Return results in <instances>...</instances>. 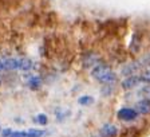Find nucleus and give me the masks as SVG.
<instances>
[{
  "label": "nucleus",
  "instance_id": "a211bd4d",
  "mask_svg": "<svg viewBox=\"0 0 150 137\" xmlns=\"http://www.w3.org/2000/svg\"><path fill=\"white\" fill-rule=\"evenodd\" d=\"M1 129H3V126H1V124H0V132H1Z\"/></svg>",
  "mask_w": 150,
  "mask_h": 137
},
{
  "label": "nucleus",
  "instance_id": "f8f14e48",
  "mask_svg": "<svg viewBox=\"0 0 150 137\" xmlns=\"http://www.w3.org/2000/svg\"><path fill=\"white\" fill-rule=\"evenodd\" d=\"M32 122H34L36 126L42 128V126H46L48 122H50V118H48V116L46 113H38L36 116L32 117Z\"/></svg>",
  "mask_w": 150,
  "mask_h": 137
},
{
  "label": "nucleus",
  "instance_id": "f257e3e1",
  "mask_svg": "<svg viewBox=\"0 0 150 137\" xmlns=\"http://www.w3.org/2000/svg\"><path fill=\"white\" fill-rule=\"evenodd\" d=\"M90 77L93 81H95L98 85H117L119 83V75L118 71H115L109 63L103 62L90 70Z\"/></svg>",
  "mask_w": 150,
  "mask_h": 137
},
{
  "label": "nucleus",
  "instance_id": "39448f33",
  "mask_svg": "<svg viewBox=\"0 0 150 137\" xmlns=\"http://www.w3.org/2000/svg\"><path fill=\"white\" fill-rule=\"evenodd\" d=\"M23 78H24L25 86L32 91L40 90L44 85V77H42L40 74H35L34 71L24 73V74H23Z\"/></svg>",
  "mask_w": 150,
  "mask_h": 137
},
{
  "label": "nucleus",
  "instance_id": "9d476101",
  "mask_svg": "<svg viewBox=\"0 0 150 137\" xmlns=\"http://www.w3.org/2000/svg\"><path fill=\"white\" fill-rule=\"evenodd\" d=\"M54 114H55L56 122H64L71 117L72 112L70 109H66V108H58V109L54 112Z\"/></svg>",
  "mask_w": 150,
  "mask_h": 137
},
{
  "label": "nucleus",
  "instance_id": "dca6fc26",
  "mask_svg": "<svg viewBox=\"0 0 150 137\" xmlns=\"http://www.w3.org/2000/svg\"><path fill=\"white\" fill-rule=\"evenodd\" d=\"M13 129L9 128V126H7V128H3L1 129V132H0V137H9L11 134H12Z\"/></svg>",
  "mask_w": 150,
  "mask_h": 137
},
{
  "label": "nucleus",
  "instance_id": "f3484780",
  "mask_svg": "<svg viewBox=\"0 0 150 137\" xmlns=\"http://www.w3.org/2000/svg\"><path fill=\"white\" fill-rule=\"evenodd\" d=\"M9 137H25V131L23 129H18V131H13L12 134Z\"/></svg>",
  "mask_w": 150,
  "mask_h": 137
},
{
  "label": "nucleus",
  "instance_id": "0eeeda50",
  "mask_svg": "<svg viewBox=\"0 0 150 137\" xmlns=\"http://www.w3.org/2000/svg\"><path fill=\"white\" fill-rule=\"evenodd\" d=\"M141 85H142V82H141V78H139V73L134 75H130V77L122 78L119 81V87L125 91H133L137 87H139Z\"/></svg>",
  "mask_w": 150,
  "mask_h": 137
},
{
  "label": "nucleus",
  "instance_id": "ddd939ff",
  "mask_svg": "<svg viewBox=\"0 0 150 137\" xmlns=\"http://www.w3.org/2000/svg\"><path fill=\"white\" fill-rule=\"evenodd\" d=\"M76 102H78V105H81V106H91L95 103V97L90 96V94H82V96L78 97Z\"/></svg>",
  "mask_w": 150,
  "mask_h": 137
},
{
  "label": "nucleus",
  "instance_id": "1a4fd4ad",
  "mask_svg": "<svg viewBox=\"0 0 150 137\" xmlns=\"http://www.w3.org/2000/svg\"><path fill=\"white\" fill-rule=\"evenodd\" d=\"M139 116H150V97H142L133 105Z\"/></svg>",
  "mask_w": 150,
  "mask_h": 137
},
{
  "label": "nucleus",
  "instance_id": "2eb2a0df",
  "mask_svg": "<svg viewBox=\"0 0 150 137\" xmlns=\"http://www.w3.org/2000/svg\"><path fill=\"white\" fill-rule=\"evenodd\" d=\"M139 78L142 85H150V68H144L139 73Z\"/></svg>",
  "mask_w": 150,
  "mask_h": 137
},
{
  "label": "nucleus",
  "instance_id": "7ed1b4c3",
  "mask_svg": "<svg viewBox=\"0 0 150 137\" xmlns=\"http://www.w3.org/2000/svg\"><path fill=\"white\" fill-rule=\"evenodd\" d=\"M115 117L118 121L125 122V124H131V122H137L141 116L133 106H122L117 110Z\"/></svg>",
  "mask_w": 150,
  "mask_h": 137
},
{
  "label": "nucleus",
  "instance_id": "20e7f679",
  "mask_svg": "<svg viewBox=\"0 0 150 137\" xmlns=\"http://www.w3.org/2000/svg\"><path fill=\"white\" fill-rule=\"evenodd\" d=\"M142 70H144V68H142V65H141L139 59L135 58V59L127 61V62L123 63L118 70V75H119V78H126V77H130V75L138 74V73H141Z\"/></svg>",
  "mask_w": 150,
  "mask_h": 137
},
{
  "label": "nucleus",
  "instance_id": "9b49d317",
  "mask_svg": "<svg viewBox=\"0 0 150 137\" xmlns=\"http://www.w3.org/2000/svg\"><path fill=\"white\" fill-rule=\"evenodd\" d=\"M47 134H48L47 129L39 128V126L25 129V137H46Z\"/></svg>",
  "mask_w": 150,
  "mask_h": 137
},
{
  "label": "nucleus",
  "instance_id": "4468645a",
  "mask_svg": "<svg viewBox=\"0 0 150 137\" xmlns=\"http://www.w3.org/2000/svg\"><path fill=\"white\" fill-rule=\"evenodd\" d=\"M99 93L103 98H109L115 93V85H103V86H100Z\"/></svg>",
  "mask_w": 150,
  "mask_h": 137
},
{
  "label": "nucleus",
  "instance_id": "f03ea898",
  "mask_svg": "<svg viewBox=\"0 0 150 137\" xmlns=\"http://www.w3.org/2000/svg\"><path fill=\"white\" fill-rule=\"evenodd\" d=\"M4 73H31L36 68V65L30 56H1Z\"/></svg>",
  "mask_w": 150,
  "mask_h": 137
},
{
  "label": "nucleus",
  "instance_id": "423d86ee",
  "mask_svg": "<svg viewBox=\"0 0 150 137\" xmlns=\"http://www.w3.org/2000/svg\"><path fill=\"white\" fill-rule=\"evenodd\" d=\"M103 62H105V58L97 53H93V51H87L82 55V67L86 70H91Z\"/></svg>",
  "mask_w": 150,
  "mask_h": 137
},
{
  "label": "nucleus",
  "instance_id": "6e6552de",
  "mask_svg": "<svg viewBox=\"0 0 150 137\" xmlns=\"http://www.w3.org/2000/svg\"><path fill=\"white\" fill-rule=\"evenodd\" d=\"M119 128L112 122H106L98 129V137H118Z\"/></svg>",
  "mask_w": 150,
  "mask_h": 137
}]
</instances>
